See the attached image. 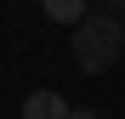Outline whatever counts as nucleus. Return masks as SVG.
Returning a JSON list of instances; mask_svg holds the SVG:
<instances>
[{"instance_id": "f257e3e1", "label": "nucleus", "mask_w": 125, "mask_h": 119, "mask_svg": "<svg viewBox=\"0 0 125 119\" xmlns=\"http://www.w3.org/2000/svg\"><path fill=\"white\" fill-rule=\"evenodd\" d=\"M119 51H125V23L119 17L91 11L85 23L74 28V63H80V74H108L119 63Z\"/></svg>"}, {"instance_id": "f03ea898", "label": "nucleus", "mask_w": 125, "mask_h": 119, "mask_svg": "<svg viewBox=\"0 0 125 119\" xmlns=\"http://www.w3.org/2000/svg\"><path fill=\"white\" fill-rule=\"evenodd\" d=\"M68 113H74V108L62 102L57 91H34L29 102H23V119H68Z\"/></svg>"}, {"instance_id": "7ed1b4c3", "label": "nucleus", "mask_w": 125, "mask_h": 119, "mask_svg": "<svg viewBox=\"0 0 125 119\" xmlns=\"http://www.w3.org/2000/svg\"><path fill=\"white\" fill-rule=\"evenodd\" d=\"M40 6H46V17H51V23H74V28L91 17V11H85V0H40Z\"/></svg>"}, {"instance_id": "20e7f679", "label": "nucleus", "mask_w": 125, "mask_h": 119, "mask_svg": "<svg viewBox=\"0 0 125 119\" xmlns=\"http://www.w3.org/2000/svg\"><path fill=\"white\" fill-rule=\"evenodd\" d=\"M68 119H102V113H97V108H74Z\"/></svg>"}]
</instances>
